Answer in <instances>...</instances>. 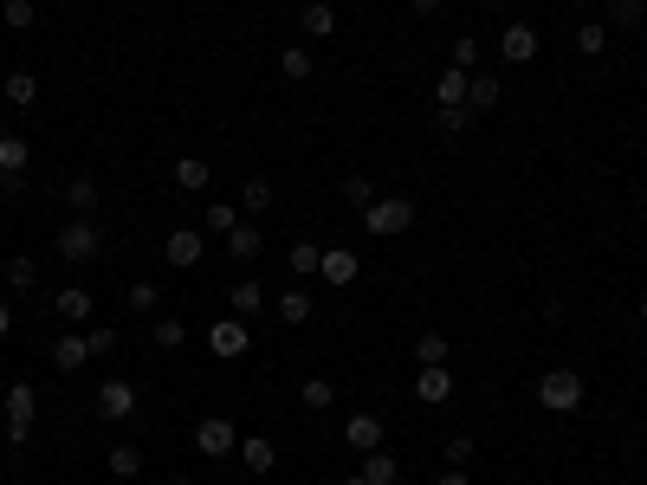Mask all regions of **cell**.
<instances>
[{"mask_svg": "<svg viewBox=\"0 0 647 485\" xmlns=\"http://www.w3.org/2000/svg\"><path fill=\"white\" fill-rule=\"evenodd\" d=\"M499 104H505V78L473 72V85H466V110H473V117H486V110H499Z\"/></svg>", "mask_w": 647, "mask_h": 485, "instance_id": "9a60e30c", "label": "cell"}, {"mask_svg": "<svg viewBox=\"0 0 647 485\" xmlns=\"http://www.w3.org/2000/svg\"><path fill=\"white\" fill-rule=\"evenodd\" d=\"M298 26H305V39H330L337 33V7H330V0H305V7H298Z\"/></svg>", "mask_w": 647, "mask_h": 485, "instance_id": "d6986e66", "label": "cell"}, {"mask_svg": "<svg viewBox=\"0 0 647 485\" xmlns=\"http://www.w3.org/2000/svg\"><path fill=\"white\" fill-rule=\"evenodd\" d=\"M609 26H602V20H583V26H576V52H583V59H602V52H609Z\"/></svg>", "mask_w": 647, "mask_h": 485, "instance_id": "4316f807", "label": "cell"}, {"mask_svg": "<svg viewBox=\"0 0 647 485\" xmlns=\"http://www.w3.org/2000/svg\"><path fill=\"white\" fill-rule=\"evenodd\" d=\"M91 408H98V421H110V427H123L136 414V388L123 382V376H110V382H98V395H91Z\"/></svg>", "mask_w": 647, "mask_h": 485, "instance_id": "8992f818", "label": "cell"}, {"mask_svg": "<svg viewBox=\"0 0 647 485\" xmlns=\"http://www.w3.org/2000/svg\"><path fill=\"white\" fill-rule=\"evenodd\" d=\"M7 330H13V304L0 298V337H7Z\"/></svg>", "mask_w": 647, "mask_h": 485, "instance_id": "c3c4849f", "label": "cell"}, {"mask_svg": "<svg viewBox=\"0 0 647 485\" xmlns=\"http://www.w3.org/2000/svg\"><path fill=\"white\" fill-rule=\"evenodd\" d=\"M318 272H324V285H337V291H343V285H356L363 259H356L350 246H324V266H318Z\"/></svg>", "mask_w": 647, "mask_h": 485, "instance_id": "5bb4252c", "label": "cell"}, {"mask_svg": "<svg viewBox=\"0 0 647 485\" xmlns=\"http://www.w3.org/2000/svg\"><path fill=\"white\" fill-rule=\"evenodd\" d=\"M434 485H473V479H466V466H447V473H440Z\"/></svg>", "mask_w": 647, "mask_h": 485, "instance_id": "7dc6e473", "label": "cell"}, {"mask_svg": "<svg viewBox=\"0 0 647 485\" xmlns=\"http://www.w3.org/2000/svg\"><path fill=\"white\" fill-rule=\"evenodd\" d=\"M240 220H246V214H240V207H233V201H208V214H201V227H208L214 240H227V233L240 227Z\"/></svg>", "mask_w": 647, "mask_h": 485, "instance_id": "d4e9b609", "label": "cell"}, {"mask_svg": "<svg viewBox=\"0 0 647 485\" xmlns=\"http://www.w3.org/2000/svg\"><path fill=\"white\" fill-rule=\"evenodd\" d=\"M447 395H453L447 363H434V369H421V376H415V401H447Z\"/></svg>", "mask_w": 647, "mask_h": 485, "instance_id": "cb8c5ba5", "label": "cell"}, {"mask_svg": "<svg viewBox=\"0 0 647 485\" xmlns=\"http://www.w3.org/2000/svg\"><path fill=\"white\" fill-rule=\"evenodd\" d=\"M570 7H596V0H570Z\"/></svg>", "mask_w": 647, "mask_h": 485, "instance_id": "9f6ffc18", "label": "cell"}, {"mask_svg": "<svg viewBox=\"0 0 647 485\" xmlns=\"http://www.w3.org/2000/svg\"><path fill=\"white\" fill-rule=\"evenodd\" d=\"M26 162H33V143H26V136H0V169L26 175Z\"/></svg>", "mask_w": 647, "mask_h": 485, "instance_id": "e575fe53", "label": "cell"}, {"mask_svg": "<svg viewBox=\"0 0 647 485\" xmlns=\"http://www.w3.org/2000/svg\"><path fill=\"white\" fill-rule=\"evenodd\" d=\"M0 91H7V104H13V110L39 104V78H33V72H7V85H0Z\"/></svg>", "mask_w": 647, "mask_h": 485, "instance_id": "4dcf8cb0", "label": "cell"}, {"mask_svg": "<svg viewBox=\"0 0 647 485\" xmlns=\"http://www.w3.org/2000/svg\"><path fill=\"white\" fill-rule=\"evenodd\" d=\"M311 65H318V59H311V46H285V52H279V72L292 78V85H305Z\"/></svg>", "mask_w": 647, "mask_h": 485, "instance_id": "836d02e7", "label": "cell"}, {"mask_svg": "<svg viewBox=\"0 0 647 485\" xmlns=\"http://www.w3.org/2000/svg\"><path fill=\"white\" fill-rule=\"evenodd\" d=\"M272 311H279V324H285V330H305V324H311V311H318V298H311L305 285H292V291H279V298H272Z\"/></svg>", "mask_w": 647, "mask_h": 485, "instance_id": "30bf717a", "label": "cell"}, {"mask_svg": "<svg viewBox=\"0 0 647 485\" xmlns=\"http://www.w3.org/2000/svg\"><path fill=\"white\" fill-rule=\"evenodd\" d=\"M240 214H246V220H259V214H272V182H266V175H253V182H246V188H240Z\"/></svg>", "mask_w": 647, "mask_h": 485, "instance_id": "484cf974", "label": "cell"}, {"mask_svg": "<svg viewBox=\"0 0 647 485\" xmlns=\"http://www.w3.org/2000/svg\"><path fill=\"white\" fill-rule=\"evenodd\" d=\"M453 65H460V72H479V39H453Z\"/></svg>", "mask_w": 647, "mask_h": 485, "instance_id": "7bdbcfd3", "label": "cell"}, {"mask_svg": "<svg viewBox=\"0 0 647 485\" xmlns=\"http://www.w3.org/2000/svg\"><path fill=\"white\" fill-rule=\"evenodd\" d=\"M440 130H447V136H466V130H473V110H466V104L440 110Z\"/></svg>", "mask_w": 647, "mask_h": 485, "instance_id": "60d3db41", "label": "cell"}, {"mask_svg": "<svg viewBox=\"0 0 647 485\" xmlns=\"http://www.w3.org/2000/svg\"><path fill=\"white\" fill-rule=\"evenodd\" d=\"M26 188V175H13V169H0V201H13V194Z\"/></svg>", "mask_w": 647, "mask_h": 485, "instance_id": "bcb514c9", "label": "cell"}, {"mask_svg": "<svg viewBox=\"0 0 647 485\" xmlns=\"http://www.w3.org/2000/svg\"><path fill=\"white\" fill-rule=\"evenodd\" d=\"M85 337H91V356H110V350H117V330H110V324H91Z\"/></svg>", "mask_w": 647, "mask_h": 485, "instance_id": "ee69618b", "label": "cell"}, {"mask_svg": "<svg viewBox=\"0 0 647 485\" xmlns=\"http://www.w3.org/2000/svg\"><path fill=\"white\" fill-rule=\"evenodd\" d=\"M538 46H544V39H538V26H531V20H512L499 33V59L505 65H531V59H538Z\"/></svg>", "mask_w": 647, "mask_h": 485, "instance_id": "52a82bcc", "label": "cell"}, {"mask_svg": "<svg viewBox=\"0 0 647 485\" xmlns=\"http://www.w3.org/2000/svg\"><path fill=\"white\" fill-rule=\"evenodd\" d=\"M466 85H473V72H460V65H447V72L434 78V91H428V97H434L440 110H453V104H466Z\"/></svg>", "mask_w": 647, "mask_h": 485, "instance_id": "ffe728a7", "label": "cell"}, {"mask_svg": "<svg viewBox=\"0 0 647 485\" xmlns=\"http://www.w3.org/2000/svg\"><path fill=\"white\" fill-rule=\"evenodd\" d=\"M52 311H59L65 324H91V291L85 285H65L59 298H52Z\"/></svg>", "mask_w": 647, "mask_h": 485, "instance_id": "44dd1931", "label": "cell"}, {"mask_svg": "<svg viewBox=\"0 0 647 485\" xmlns=\"http://www.w3.org/2000/svg\"><path fill=\"white\" fill-rule=\"evenodd\" d=\"M65 207H72V220H91V214L104 207L98 182H91V175H72V182H65Z\"/></svg>", "mask_w": 647, "mask_h": 485, "instance_id": "e0dca14e", "label": "cell"}, {"mask_svg": "<svg viewBox=\"0 0 647 485\" xmlns=\"http://www.w3.org/2000/svg\"><path fill=\"white\" fill-rule=\"evenodd\" d=\"M285 266H292L298 279H318V266H324V246H318V240H292V253H285Z\"/></svg>", "mask_w": 647, "mask_h": 485, "instance_id": "7402d4cb", "label": "cell"}, {"mask_svg": "<svg viewBox=\"0 0 647 485\" xmlns=\"http://www.w3.org/2000/svg\"><path fill=\"white\" fill-rule=\"evenodd\" d=\"M104 466H110V479H136V473H143V447H130V440H117V447L104 453Z\"/></svg>", "mask_w": 647, "mask_h": 485, "instance_id": "603a6c76", "label": "cell"}, {"mask_svg": "<svg viewBox=\"0 0 647 485\" xmlns=\"http://www.w3.org/2000/svg\"><path fill=\"white\" fill-rule=\"evenodd\" d=\"M479 7H486V13H499V7H505V0H479Z\"/></svg>", "mask_w": 647, "mask_h": 485, "instance_id": "f907efd6", "label": "cell"}, {"mask_svg": "<svg viewBox=\"0 0 647 485\" xmlns=\"http://www.w3.org/2000/svg\"><path fill=\"white\" fill-rule=\"evenodd\" d=\"M447 356H453V343H447V337H434V330H421L415 363H421V369H434V363H447Z\"/></svg>", "mask_w": 647, "mask_h": 485, "instance_id": "d590c367", "label": "cell"}, {"mask_svg": "<svg viewBox=\"0 0 647 485\" xmlns=\"http://www.w3.org/2000/svg\"><path fill=\"white\" fill-rule=\"evenodd\" d=\"M195 453H208V460H227V453H240V427H233L227 414H208V421H195Z\"/></svg>", "mask_w": 647, "mask_h": 485, "instance_id": "5b68a950", "label": "cell"}, {"mask_svg": "<svg viewBox=\"0 0 647 485\" xmlns=\"http://www.w3.org/2000/svg\"><path fill=\"white\" fill-rule=\"evenodd\" d=\"M7 388H13V382H7V376H0V401H7Z\"/></svg>", "mask_w": 647, "mask_h": 485, "instance_id": "db71d44e", "label": "cell"}, {"mask_svg": "<svg viewBox=\"0 0 647 485\" xmlns=\"http://www.w3.org/2000/svg\"><path fill=\"white\" fill-rule=\"evenodd\" d=\"M227 311H233V317H246V324H253L259 311H272V291L259 285V279H240V285L227 291Z\"/></svg>", "mask_w": 647, "mask_h": 485, "instance_id": "4fadbf2b", "label": "cell"}, {"mask_svg": "<svg viewBox=\"0 0 647 485\" xmlns=\"http://www.w3.org/2000/svg\"><path fill=\"white\" fill-rule=\"evenodd\" d=\"M382 434H389V427H382V414H369V408L343 421V447H350V453H376Z\"/></svg>", "mask_w": 647, "mask_h": 485, "instance_id": "9c48e42d", "label": "cell"}, {"mask_svg": "<svg viewBox=\"0 0 647 485\" xmlns=\"http://www.w3.org/2000/svg\"><path fill=\"white\" fill-rule=\"evenodd\" d=\"M538 408L544 414H576V408H583V376H576V369H544V376H538Z\"/></svg>", "mask_w": 647, "mask_h": 485, "instance_id": "7a4b0ae2", "label": "cell"}, {"mask_svg": "<svg viewBox=\"0 0 647 485\" xmlns=\"http://www.w3.org/2000/svg\"><path fill=\"white\" fill-rule=\"evenodd\" d=\"M356 479L363 485H402V460H395V453H363V466H356Z\"/></svg>", "mask_w": 647, "mask_h": 485, "instance_id": "ac0fdd59", "label": "cell"}, {"mask_svg": "<svg viewBox=\"0 0 647 485\" xmlns=\"http://www.w3.org/2000/svg\"><path fill=\"white\" fill-rule=\"evenodd\" d=\"M0 408H7V421H33V414H39V395H33V382H13Z\"/></svg>", "mask_w": 647, "mask_h": 485, "instance_id": "83f0119b", "label": "cell"}, {"mask_svg": "<svg viewBox=\"0 0 647 485\" xmlns=\"http://www.w3.org/2000/svg\"><path fill=\"white\" fill-rule=\"evenodd\" d=\"M208 350L220 356V363H240V356L246 350H253V330H246V317H214V324H208Z\"/></svg>", "mask_w": 647, "mask_h": 485, "instance_id": "277c9868", "label": "cell"}, {"mask_svg": "<svg viewBox=\"0 0 647 485\" xmlns=\"http://www.w3.org/2000/svg\"><path fill=\"white\" fill-rule=\"evenodd\" d=\"M635 317H641V324H647V298H641V304H635Z\"/></svg>", "mask_w": 647, "mask_h": 485, "instance_id": "816d5d0a", "label": "cell"}, {"mask_svg": "<svg viewBox=\"0 0 647 485\" xmlns=\"http://www.w3.org/2000/svg\"><path fill=\"white\" fill-rule=\"evenodd\" d=\"M240 466H246V473H253V479H266L272 466H279V453H272V440H266V434H240Z\"/></svg>", "mask_w": 647, "mask_h": 485, "instance_id": "2e32d148", "label": "cell"}, {"mask_svg": "<svg viewBox=\"0 0 647 485\" xmlns=\"http://www.w3.org/2000/svg\"><path fill=\"white\" fill-rule=\"evenodd\" d=\"M440 453H447V466H466V460H473L479 447H473V434H453V440H447V447H440Z\"/></svg>", "mask_w": 647, "mask_h": 485, "instance_id": "b9f144b4", "label": "cell"}, {"mask_svg": "<svg viewBox=\"0 0 647 485\" xmlns=\"http://www.w3.org/2000/svg\"><path fill=\"white\" fill-rule=\"evenodd\" d=\"M0 20H7V33H33L39 7H33V0H0Z\"/></svg>", "mask_w": 647, "mask_h": 485, "instance_id": "f546056e", "label": "cell"}, {"mask_svg": "<svg viewBox=\"0 0 647 485\" xmlns=\"http://www.w3.org/2000/svg\"><path fill=\"white\" fill-rule=\"evenodd\" d=\"M149 343H156V350H182L188 324H182V317H156V324H149Z\"/></svg>", "mask_w": 647, "mask_h": 485, "instance_id": "1f68e13d", "label": "cell"}, {"mask_svg": "<svg viewBox=\"0 0 647 485\" xmlns=\"http://www.w3.org/2000/svg\"><path fill=\"white\" fill-rule=\"evenodd\" d=\"M220 253H227L233 266H253V259L266 253V233H259V220H240V227H233L227 240H220Z\"/></svg>", "mask_w": 647, "mask_h": 485, "instance_id": "ba28073f", "label": "cell"}, {"mask_svg": "<svg viewBox=\"0 0 647 485\" xmlns=\"http://www.w3.org/2000/svg\"><path fill=\"white\" fill-rule=\"evenodd\" d=\"M169 485H195V479H188V473H175V479H169Z\"/></svg>", "mask_w": 647, "mask_h": 485, "instance_id": "f5cc1de1", "label": "cell"}, {"mask_svg": "<svg viewBox=\"0 0 647 485\" xmlns=\"http://www.w3.org/2000/svg\"><path fill=\"white\" fill-rule=\"evenodd\" d=\"M7 447H13V453L33 447V421H7Z\"/></svg>", "mask_w": 647, "mask_h": 485, "instance_id": "f6af8a7d", "label": "cell"}, {"mask_svg": "<svg viewBox=\"0 0 647 485\" xmlns=\"http://www.w3.org/2000/svg\"><path fill=\"white\" fill-rule=\"evenodd\" d=\"M52 246H59V259H65V266H91V259L104 253V227H98V220H65Z\"/></svg>", "mask_w": 647, "mask_h": 485, "instance_id": "3957f363", "label": "cell"}, {"mask_svg": "<svg viewBox=\"0 0 647 485\" xmlns=\"http://www.w3.org/2000/svg\"><path fill=\"white\" fill-rule=\"evenodd\" d=\"M123 304H130L136 317H162V291H156V279H136V285H130V298H123Z\"/></svg>", "mask_w": 647, "mask_h": 485, "instance_id": "f1b7e54d", "label": "cell"}, {"mask_svg": "<svg viewBox=\"0 0 647 485\" xmlns=\"http://www.w3.org/2000/svg\"><path fill=\"white\" fill-rule=\"evenodd\" d=\"M343 201H350L356 214H369V207H376V182H369V175H350V182H343Z\"/></svg>", "mask_w": 647, "mask_h": 485, "instance_id": "f35d334b", "label": "cell"}, {"mask_svg": "<svg viewBox=\"0 0 647 485\" xmlns=\"http://www.w3.org/2000/svg\"><path fill=\"white\" fill-rule=\"evenodd\" d=\"M641 20H647V0H609V20L602 26L615 33V26H641Z\"/></svg>", "mask_w": 647, "mask_h": 485, "instance_id": "8d00e7d4", "label": "cell"}, {"mask_svg": "<svg viewBox=\"0 0 647 485\" xmlns=\"http://www.w3.org/2000/svg\"><path fill=\"white\" fill-rule=\"evenodd\" d=\"M408 7H415V13H440V0H408Z\"/></svg>", "mask_w": 647, "mask_h": 485, "instance_id": "681fc988", "label": "cell"}, {"mask_svg": "<svg viewBox=\"0 0 647 485\" xmlns=\"http://www.w3.org/2000/svg\"><path fill=\"white\" fill-rule=\"evenodd\" d=\"M337 485H363V479H356V473H350V479H337Z\"/></svg>", "mask_w": 647, "mask_h": 485, "instance_id": "11a10c76", "label": "cell"}, {"mask_svg": "<svg viewBox=\"0 0 647 485\" xmlns=\"http://www.w3.org/2000/svg\"><path fill=\"white\" fill-rule=\"evenodd\" d=\"M175 188H182V194H201V188H208V162H201V156H182V162H175Z\"/></svg>", "mask_w": 647, "mask_h": 485, "instance_id": "d6a6232c", "label": "cell"}, {"mask_svg": "<svg viewBox=\"0 0 647 485\" xmlns=\"http://www.w3.org/2000/svg\"><path fill=\"white\" fill-rule=\"evenodd\" d=\"M7 285H13V291H33V285H39V259L13 253V259H7Z\"/></svg>", "mask_w": 647, "mask_h": 485, "instance_id": "74e56055", "label": "cell"}, {"mask_svg": "<svg viewBox=\"0 0 647 485\" xmlns=\"http://www.w3.org/2000/svg\"><path fill=\"white\" fill-rule=\"evenodd\" d=\"M162 253H169V266H201V259H208V240H201L195 227H169V246H162Z\"/></svg>", "mask_w": 647, "mask_h": 485, "instance_id": "8fae6325", "label": "cell"}, {"mask_svg": "<svg viewBox=\"0 0 647 485\" xmlns=\"http://www.w3.org/2000/svg\"><path fill=\"white\" fill-rule=\"evenodd\" d=\"M46 356H52V369H59V376H78V369L91 363V337H78V330H65V337L52 343Z\"/></svg>", "mask_w": 647, "mask_h": 485, "instance_id": "7c38bea8", "label": "cell"}, {"mask_svg": "<svg viewBox=\"0 0 647 485\" xmlns=\"http://www.w3.org/2000/svg\"><path fill=\"white\" fill-rule=\"evenodd\" d=\"M298 401H305V408H311V414H324V408H330V401H337V388H330L324 376H311L305 388H298Z\"/></svg>", "mask_w": 647, "mask_h": 485, "instance_id": "ab89813d", "label": "cell"}, {"mask_svg": "<svg viewBox=\"0 0 647 485\" xmlns=\"http://www.w3.org/2000/svg\"><path fill=\"white\" fill-rule=\"evenodd\" d=\"M415 214H421V207L408 201V194H376V207L363 214V227L376 233V240H402V233L415 227Z\"/></svg>", "mask_w": 647, "mask_h": 485, "instance_id": "6da1fadb", "label": "cell"}]
</instances>
